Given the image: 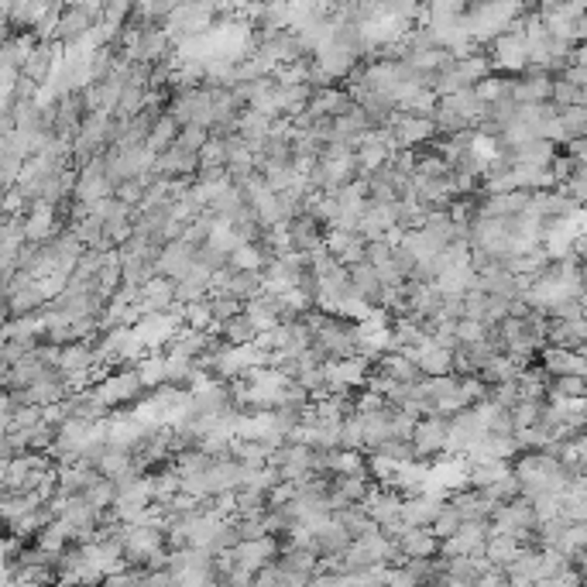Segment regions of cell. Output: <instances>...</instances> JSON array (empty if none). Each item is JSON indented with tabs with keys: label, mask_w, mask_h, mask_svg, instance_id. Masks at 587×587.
<instances>
[{
	"label": "cell",
	"mask_w": 587,
	"mask_h": 587,
	"mask_svg": "<svg viewBox=\"0 0 587 587\" xmlns=\"http://www.w3.org/2000/svg\"><path fill=\"white\" fill-rule=\"evenodd\" d=\"M484 333H488V327L477 323V320H457V323H454L457 344H477V340H484Z\"/></svg>",
	"instance_id": "obj_8"
},
{
	"label": "cell",
	"mask_w": 587,
	"mask_h": 587,
	"mask_svg": "<svg viewBox=\"0 0 587 587\" xmlns=\"http://www.w3.org/2000/svg\"><path fill=\"white\" fill-rule=\"evenodd\" d=\"M210 141V134H206V128H200V124H185V128H179V138H176V148H183V151H189V155H200V148Z\"/></svg>",
	"instance_id": "obj_7"
},
{
	"label": "cell",
	"mask_w": 587,
	"mask_h": 587,
	"mask_svg": "<svg viewBox=\"0 0 587 587\" xmlns=\"http://www.w3.org/2000/svg\"><path fill=\"white\" fill-rule=\"evenodd\" d=\"M556 121H560V128H564V138H584V128H587V111L584 107H564V111L556 113Z\"/></svg>",
	"instance_id": "obj_5"
},
{
	"label": "cell",
	"mask_w": 587,
	"mask_h": 587,
	"mask_svg": "<svg viewBox=\"0 0 587 587\" xmlns=\"http://www.w3.org/2000/svg\"><path fill=\"white\" fill-rule=\"evenodd\" d=\"M402 546H405V553H412V556H429V553H433V546H437V539H433V532L405 529Z\"/></svg>",
	"instance_id": "obj_6"
},
{
	"label": "cell",
	"mask_w": 587,
	"mask_h": 587,
	"mask_svg": "<svg viewBox=\"0 0 587 587\" xmlns=\"http://www.w3.org/2000/svg\"><path fill=\"white\" fill-rule=\"evenodd\" d=\"M447 429H450V422L447 416H422L416 420L412 426V450H416V460H429L443 454L447 450Z\"/></svg>",
	"instance_id": "obj_1"
},
{
	"label": "cell",
	"mask_w": 587,
	"mask_h": 587,
	"mask_svg": "<svg viewBox=\"0 0 587 587\" xmlns=\"http://www.w3.org/2000/svg\"><path fill=\"white\" fill-rule=\"evenodd\" d=\"M206 306H210L213 327H221L223 320H230V316H238V312L244 310V303H238L230 293H210L206 295Z\"/></svg>",
	"instance_id": "obj_4"
},
{
	"label": "cell",
	"mask_w": 587,
	"mask_h": 587,
	"mask_svg": "<svg viewBox=\"0 0 587 587\" xmlns=\"http://www.w3.org/2000/svg\"><path fill=\"white\" fill-rule=\"evenodd\" d=\"M196 166H200L196 155H189V151L172 145L168 151H162V155L155 158L151 176H162V179H193V176H196Z\"/></svg>",
	"instance_id": "obj_3"
},
{
	"label": "cell",
	"mask_w": 587,
	"mask_h": 587,
	"mask_svg": "<svg viewBox=\"0 0 587 587\" xmlns=\"http://www.w3.org/2000/svg\"><path fill=\"white\" fill-rule=\"evenodd\" d=\"M539 371L546 378H584V354L560 348H543L539 354Z\"/></svg>",
	"instance_id": "obj_2"
}]
</instances>
